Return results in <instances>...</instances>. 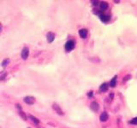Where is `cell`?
I'll return each instance as SVG.
<instances>
[{
	"instance_id": "6da1fadb",
	"label": "cell",
	"mask_w": 137,
	"mask_h": 128,
	"mask_svg": "<svg viewBox=\"0 0 137 128\" xmlns=\"http://www.w3.org/2000/svg\"><path fill=\"white\" fill-rule=\"evenodd\" d=\"M64 48H65L66 51H70L75 48V42L73 40H69L66 42L65 45H64Z\"/></svg>"
},
{
	"instance_id": "7a4b0ae2",
	"label": "cell",
	"mask_w": 137,
	"mask_h": 128,
	"mask_svg": "<svg viewBox=\"0 0 137 128\" xmlns=\"http://www.w3.org/2000/svg\"><path fill=\"white\" fill-rule=\"evenodd\" d=\"M28 55H29V50L28 47H24L22 50H21V57L22 58L23 60H26L28 59Z\"/></svg>"
},
{
	"instance_id": "3957f363",
	"label": "cell",
	"mask_w": 137,
	"mask_h": 128,
	"mask_svg": "<svg viewBox=\"0 0 137 128\" xmlns=\"http://www.w3.org/2000/svg\"><path fill=\"white\" fill-rule=\"evenodd\" d=\"M24 102H25L27 104H33V103L35 102V97H31V96H28V97H24Z\"/></svg>"
},
{
	"instance_id": "277c9868",
	"label": "cell",
	"mask_w": 137,
	"mask_h": 128,
	"mask_svg": "<svg viewBox=\"0 0 137 128\" xmlns=\"http://www.w3.org/2000/svg\"><path fill=\"white\" fill-rule=\"evenodd\" d=\"M52 108L54 109L56 112H57V114H60V115H63V111L62 110V108L57 104V103H53V104H52Z\"/></svg>"
},
{
	"instance_id": "5b68a950",
	"label": "cell",
	"mask_w": 137,
	"mask_h": 128,
	"mask_svg": "<svg viewBox=\"0 0 137 128\" xmlns=\"http://www.w3.org/2000/svg\"><path fill=\"white\" fill-rule=\"evenodd\" d=\"M90 108L92 109L93 111H98L99 108V103L97 102H92L90 104Z\"/></svg>"
},
{
	"instance_id": "8992f818",
	"label": "cell",
	"mask_w": 137,
	"mask_h": 128,
	"mask_svg": "<svg viewBox=\"0 0 137 128\" xmlns=\"http://www.w3.org/2000/svg\"><path fill=\"white\" fill-rule=\"evenodd\" d=\"M79 34H80V38H82V39L87 38V29H85V28L80 29V30L79 31Z\"/></svg>"
},
{
	"instance_id": "52a82bcc",
	"label": "cell",
	"mask_w": 137,
	"mask_h": 128,
	"mask_svg": "<svg viewBox=\"0 0 137 128\" xmlns=\"http://www.w3.org/2000/svg\"><path fill=\"white\" fill-rule=\"evenodd\" d=\"M46 38H47L48 43H52V42L55 39V34L53 33H51V32H50V33H47Z\"/></svg>"
},
{
	"instance_id": "ba28073f",
	"label": "cell",
	"mask_w": 137,
	"mask_h": 128,
	"mask_svg": "<svg viewBox=\"0 0 137 128\" xmlns=\"http://www.w3.org/2000/svg\"><path fill=\"white\" fill-rule=\"evenodd\" d=\"M108 118H109L108 114H107L106 112H103V113H102V114H100V117H99V120H100L101 121L104 122V121H106L107 120H108Z\"/></svg>"
},
{
	"instance_id": "9c48e42d",
	"label": "cell",
	"mask_w": 137,
	"mask_h": 128,
	"mask_svg": "<svg viewBox=\"0 0 137 128\" xmlns=\"http://www.w3.org/2000/svg\"><path fill=\"white\" fill-rule=\"evenodd\" d=\"M99 18H100V20L102 21H104V22H107L109 20H110V16L109 15H104V14H99Z\"/></svg>"
},
{
	"instance_id": "30bf717a",
	"label": "cell",
	"mask_w": 137,
	"mask_h": 128,
	"mask_svg": "<svg viewBox=\"0 0 137 128\" xmlns=\"http://www.w3.org/2000/svg\"><path fill=\"white\" fill-rule=\"evenodd\" d=\"M99 89H100L101 92H106V90H107V89H108V85L106 83L102 84L100 85V87H99Z\"/></svg>"
},
{
	"instance_id": "8fae6325",
	"label": "cell",
	"mask_w": 137,
	"mask_h": 128,
	"mask_svg": "<svg viewBox=\"0 0 137 128\" xmlns=\"http://www.w3.org/2000/svg\"><path fill=\"white\" fill-rule=\"evenodd\" d=\"M108 8V4L106 2H102L100 3V9L102 10H106Z\"/></svg>"
},
{
	"instance_id": "7c38bea8",
	"label": "cell",
	"mask_w": 137,
	"mask_h": 128,
	"mask_svg": "<svg viewBox=\"0 0 137 128\" xmlns=\"http://www.w3.org/2000/svg\"><path fill=\"white\" fill-rule=\"evenodd\" d=\"M117 76H114L113 79H111V81L110 82V85H111V87H115V85H116V83H117Z\"/></svg>"
},
{
	"instance_id": "4fadbf2b",
	"label": "cell",
	"mask_w": 137,
	"mask_h": 128,
	"mask_svg": "<svg viewBox=\"0 0 137 128\" xmlns=\"http://www.w3.org/2000/svg\"><path fill=\"white\" fill-rule=\"evenodd\" d=\"M19 115L21 117V118H22V120H24V121H27V119H28V117H27L25 113H24V112H22L21 110L19 111Z\"/></svg>"
},
{
	"instance_id": "5bb4252c",
	"label": "cell",
	"mask_w": 137,
	"mask_h": 128,
	"mask_svg": "<svg viewBox=\"0 0 137 128\" xmlns=\"http://www.w3.org/2000/svg\"><path fill=\"white\" fill-rule=\"evenodd\" d=\"M29 118H30L32 121H33L34 123H35L36 125H38L39 123V119H37V118H35L34 116H33V115H29Z\"/></svg>"
},
{
	"instance_id": "9a60e30c",
	"label": "cell",
	"mask_w": 137,
	"mask_h": 128,
	"mask_svg": "<svg viewBox=\"0 0 137 128\" xmlns=\"http://www.w3.org/2000/svg\"><path fill=\"white\" fill-rule=\"evenodd\" d=\"M130 78H131V75H130V74H128V75H126V76L124 77V78H123V83H124V82H127Z\"/></svg>"
},
{
	"instance_id": "2e32d148",
	"label": "cell",
	"mask_w": 137,
	"mask_h": 128,
	"mask_svg": "<svg viewBox=\"0 0 137 128\" xmlns=\"http://www.w3.org/2000/svg\"><path fill=\"white\" fill-rule=\"evenodd\" d=\"M9 62H10L9 59H5V60H4V61H3V62H2V66H3V67H6L7 64L9 63Z\"/></svg>"
},
{
	"instance_id": "e0dca14e",
	"label": "cell",
	"mask_w": 137,
	"mask_h": 128,
	"mask_svg": "<svg viewBox=\"0 0 137 128\" xmlns=\"http://www.w3.org/2000/svg\"><path fill=\"white\" fill-rule=\"evenodd\" d=\"M130 124H133V125H137V117H135V118H134L133 120H131V121H130Z\"/></svg>"
},
{
	"instance_id": "ac0fdd59",
	"label": "cell",
	"mask_w": 137,
	"mask_h": 128,
	"mask_svg": "<svg viewBox=\"0 0 137 128\" xmlns=\"http://www.w3.org/2000/svg\"><path fill=\"white\" fill-rule=\"evenodd\" d=\"M6 75H7V74H3L2 76H0V80H2V79H4L5 77H6Z\"/></svg>"
},
{
	"instance_id": "d6986e66",
	"label": "cell",
	"mask_w": 137,
	"mask_h": 128,
	"mask_svg": "<svg viewBox=\"0 0 137 128\" xmlns=\"http://www.w3.org/2000/svg\"><path fill=\"white\" fill-rule=\"evenodd\" d=\"M15 106H17V108H19L20 110H21V105H20V104H17Z\"/></svg>"
},
{
	"instance_id": "ffe728a7",
	"label": "cell",
	"mask_w": 137,
	"mask_h": 128,
	"mask_svg": "<svg viewBox=\"0 0 137 128\" xmlns=\"http://www.w3.org/2000/svg\"><path fill=\"white\" fill-rule=\"evenodd\" d=\"M88 96H89V97H92V96H93V92H90L89 93H88Z\"/></svg>"
},
{
	"instance_id": "44dd1931",
	"label": "cell",
	"mask_w": 137,
	"mask_h": 128,
	"mask_svg": "<svg viewBox=\"0 0 137 128\" xmlns=\"http://www.w3.org/2000/svg\"><path fill=\"white\" fill-rule=\"evenodd\" d=\"M0 31H1V28H0Z\"/></svg>"
}]
</instances>
